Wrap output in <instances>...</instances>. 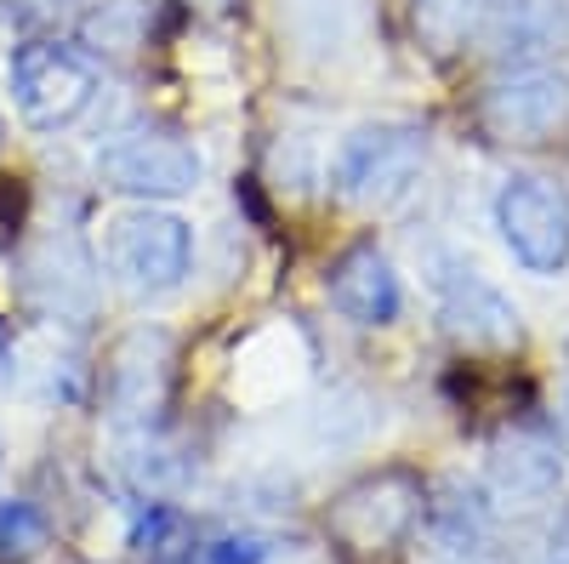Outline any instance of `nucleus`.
Wrapping results in <instances>:
<instances>
[{
  "label": "nucleus",
  "mask_w": 569,
  "mask_h": 564,
  "mask_svg": "<svg viewBox=\"0 0 569 564\" xmlns=\"http://www.w3.org/2000/svg\"><path fill=\"white\" fill-rule=\"evenodd\" d=\"M103 268L131 297H166L194 268V228L177 211L131 206V211L109 217V228H103Z\"/></svg>",
  "instance_id": "nucleus-1"
},
{
  "label": "nucleus",
  "mask_w": 569,
  "mask_h": 564,
  "mask_svg": "<svg viewBox=\"0 0 569 564\" xmlns=\"http://www.w3.org/2000/svg\"><path fill=\"white\" fill-rule=\"evenodd\" d=\"M427 166V126L410 120H376L342 137L337 160H330V195L342 206H393L399 195H410L416 177Z\"/></svg>",
  "instance_id": "nucleus-2"
},
{
  "label": "nucleus",
  "mask_w": 569,
  "mask_h": 564,
  "mask_svg": "<svg viewBox=\"0 0 569 564\" xmlns=\"http://www.w3.org/2000/svg\"><path fill=\"white\" fill-rule=\"evenodd\" d=\"M421 513H427V491L410 467H376V474L353 479L330 502L325 531L348 558H382L416 531Z\"/></svg>",
  "instance_id": "nucleus-3"
},
{
  "label": "nucleus",
  "mask_w": 569,
  "mask_h": 564,
  "mask_svg": "<svg viewBox=\"0 0 569 564\" xmlns=\"http://www.w3.org/2000/svg\"><path fill=\"white\" fill-rule=\"evenodd\" d=\"M472 120L496 149H547L569 131V75L552 63L507 69L479 91Z\"/></svg>",
  "instance_id": "nucleus-4"
},
{
  "label": "nucleus",
  "mask_w": 569,
  "mask_h": 564,
  "mask_svg": "<svg viewBox=\"0 0 569 564\" xmlns=\"http://www.w3.org/2000/svg\"><path fill=\"white\" fill-rule=\"evenodd\" d=\"M7 86H12V109L23 126L34 131H63L69 120H80L98 98V63L63 40H23L12 46V63H7Z\"/></svg>",
  "instance_id": "nucleus-5"
},
{
  "label": "nucleus",
  "mask_w": 569,
  "mask_h": 564,
  "mask_svg": "<svg viewBox=\"0 0 569 564\" xmlns=\"http://www.w3.org/2000/svg\"><path fill=\"white\" fill-rule=\"evenodd\" d=\"M200 177H206L200 149L171 126H131L98 155V182L126 200H142V206L194 195Z\"/></svg>",
  "instance_id": "nucleus-6"
},
{
  "label": "nucleus",
  "mask_w": 569,
  "mask_h": 564,
  "mask_svg": "<svg viewBox=\"0 0 569 564\" xmlns=\"http://www.w3.org/2000/svg\"><path fill=\"white\" fill-rule=\"evenodd\" d=\"M496 228L507 251L530 274H563L569 268V188L536 171H518L496 195Z\"/></svg>",
  "instance_id": "nucleus-7"
},
{
  "label": "nucleus",
  "mask_w": 569,
  "mask_h": 564,
  "mask_svg": "<svg viewBox=\"0 0 569 564\" xmlns=\"http://www.w3.org/2000/svg\"><path fill=\"white\" fill-rule=\"evenodd\" d=\"M171 359H177V343L166 325H137V332L114 343L103 365V405L120 434L160 428V410L171 399Z\"/></svg>",
  "instance_id": "nucleus-8"
},
{
  "label": "nucleus",
  "mask_w": 569,
  "mask_h": 564,
  "mask_svg": "<svg viewBox=\"0 0 569 564\" xmlns=\"http://www.w3.org/2000/svg\"><path fill=\"white\" fill-rule=\"evenodd\" d=\"M563 485V445L552 428H536V422H512L490 439L485 456V491L496 507L512 513H536L558 496Z\"/></svg>",
  "instance_id": "nucleus-9"
},
{
  "label": "nucleus",
  "mask_w": 569,
  "mask_h": 564,
  "mask_svg": "<svg viewBox=\"0 0 569 564\" xmlns=\"http://www.w3.org/2000/svg\"><path fill=\"white\" fill-rule=\"evenodd\" d=\"M439 325H445V337L467 354H512L518 343H525L518 308L472 268H450L439 279Z\"/></svg>",
  "instance_id": "nucleus-10"
},
{
  "label": "nucleus",
  "mask_w": 569,
  "mask_h": 564,
  "mask_svg": "<svg viewBox=\"0 0 569 564\" xmlns=\"http://www.w3.org/2000/svg\"><path fill=\"white\" fill-rule=\"evenodd\" d=\"M91 291H98V263H91V251H86V240L74 228H58V234H46V240L29 246V257H23V297L40 314H52V319L86 314Z\"/></svg>",
  "instance_id": "nucleus-11"
},
{
  "label": "nucleus",
  "mask_w": 569,
  "mask_h": 564,
  "mask_svg": "<svg viewBox=\"0 0 569 564\" xmlns=\"http://www.w3.org/2000/svg\"><path fill=\"white\" fill-rule=\"evenodd\" d=\"M330 308L353 325H393L405 314V286L376 246H353L330 268Z\"/></svg>",
  "instance_id": "nucleus-12"
},
{
  "label": "nucleus",
  "mask_w": 569,
  "mask_h": 564,
  "mask_svg": "<svg viewBox=\"0 0 569 564\" xmlns=\"http://www.w3.org/2000/svg\"><path fill=\"white\" fill-rule=\"evenodd\" d=\"M563 34V12L558 0H490L485 7V40L496 63L507 69H525V63H541Z\"/></svg>",
  "instance_id": "nucleus-13"
},
{
  "label": "nucleus",
  "mask_w": 569,
  "mask_h": 564,
  "mask_svg": "<svg viewBox=\"0 0 569 564\" xmlns=\"http://www.w3.org/2000/svg\"><path fill=\"white\" fill-rule=\"evenodd\" d=\"M490 0H410V34L433 63H456L485 29Z\"/></svg>",
  "instance_id": "nucleus-14"
},
{
  "label": "nucleus",
  "mask_w": 569,
  "mask_h": 564,
  "mask_svg": "<svg viewBox=\"0 0 569 564\" xmlns=\"http://www.w3.org/2000/svg\"><path fill=\"white\" fill-rule=\"evenodd\" d=\"M427 525H433V536L450 558H472L490 542V502H485V491L450 485L439 502H427Z\"/></svg>",
  "instance_id": "nucleus-15"
},
{
  "label": "nucleus",
  "mask_w": 569,
  "mask_h": 564,
  "mask_svg": "<svg viewBox=\"0 0 569 564\" xmlns=\"http://www.w3.org/2000/svg\"><path fill=\"white\" fill-rule=\"evenodd\" d=\"M86 46L109 63H126L137 58L142 46H149V7L142 0H103V7H91L86 23H80Z\"/></svg>",
  "instance_id": "nucleus-16"
},
{
  "label": "nucleus",
  "mask_w": 569,
  "mask_h": 564,
  "mask_svg": "<svg viewBox=\"0 0 569 564\" xmlns=\"http://www.w3.org/2000/svg\"><path fill=\"white\" fill-rule=\"evenodd\" d=\"M279 12L308 52H342V40L359 18V0H279Z\"/></svg>",
  "instance_id": "nucleus-17"
},
{
  "label": "nucleus",
  "mask_w": 569,
  "mask_h": 564,
  "mask_svg": "<svg viewBox=\"0 0 569 564\" xmlns=\"http://www.w3.org/2000/svg\"><path fill=\"white\" fill-rule=\"evenodd\" d=\"M120 474L142 491V496H160V491H171L188 467L177 462V451L160 439V428H137V434H126V445H120Z\"/></svg>",
  "instance_id": "nucleus-18"
},
{
  "label": "nucleus",
  "mask_w": 569,
  "mask_h": 564,
  "mask_svg": "<svg viewBox=\"0 0 569 564\" xmlns=\"http://www.w3.org/2000/svg\"><path fill=\"white\" fill-rule=\"evenodd\" d=\"M137 553H142V564H200L206 547H194V531L171 507H149V520L137 531Z\"/></svg>",
  "instance_id": "nucleus-19"
},
{
  "label": "nucleus",
  "mask_w": 569,
  "mask_h": 564,
  "mask_svg": "<svg viewBox=\"0 0 569 564\" xmlns=\"http://www.w3.org/2000/svg\"><path fill=\"white\" fill-rule=\"evenodd\" d=\"M46 536H52V525H46V513L34 502H7L0 507V558L7 564L34 558L46 547Z\"/></svg>",
  "instance_id": "nucleus-20"
},
{
  "label": "nucleus",
  "mask_w": 569,
  "mask_h": 564,
  "mask_svg": "<svg viewBox=\"0 0 569 564\" xmlns=\"http://www.w3.org/2000/svg\"><path fill=\"white\" fill-rule=\"evenodd\" d=\"M262 558H268L262 536H222L217 547L200 553V564H262Z\"/></svg>",
  "instance_id": "nucleus-21"
},
{
  "label": "nucleus",
  "mask_w": 569,
  "mask_h": 564,
  "mask_svg": "<svg viewBox=\"0 0 569 564\" xmlns=\"http://www.w3.org/2000/svg\"><path fill=\"white\" fill-rule=\"evenodd\" d=\"M552 434H558V445L569 451V383H563L558 399H552Z\"/></svg>",
  "instance_id": "nucleus-22"
},
{
  "label": "nucleus",
  "mask_w": 569,
  "mask_h": 564,
  "mask_svg": "<svg viewBox=\"0 0 569 564\" xmlns=\"http://www.w3.org/2000/svg\"><path fill=\"white\" fill-rule=\"evenodd\" d=\"M547 564H569V507H563V520H558V531L547 542Z\"/></svg>",
  "instance_id": "nucleus-23"
},
{
  "label": "nucleus",
  "mask_w": 569,
  "mask_h": 564,
  "mask_svg": "<svg viewBox=\"0 0 569 564\" xmlns=\"http://www.w3.org/2000/svg\"><path fill=\"white\" fill-rule=\"evenodd\" d=\"M0 383H12V337H7V319H0Z\"/></svg>",
  "instance_id": "nucleus-24"
},
{
  "label": "nucleus",
  "mask_w": 569,
  "mask_h": 564,
  "mask_svg": "<svg viewBox=\"0 0 569 564\" xmlns=\"http://www.w3.org/2000/svg\"><path fill=\"white\" fill-rule=\"evenodd\" d=\"M188 7H194V0H188ZM200 7H222V0H200Z\"/></svg>",
  "instance_id": "nucleus-25"
},
{
  "label": "nucleus",
  "mask_w": 569,
  "mask_h": 564,
  "mask_svg": "<svg viewBox=\"0 0 569 564\" xmlns=\"http://www.w3.org/2000/svg\"><path fill=\"white\" fill-rule=\"evenodd\" d=\"M74 7H103V0H74Z\"/></svg>",
  "instance_id": "nucleus-26"
},
{
  "label": "nucleus",
  "mask_w": 569,
  "mask_h": 564,
  "mask_svg": "<svg viewBox=\"0 0 569 564\" xmlns=\"http://www.w3.org/2000/svg\"><path fill=\"white\" fill-rule=\"evenodd\" d=\"M0 149H7V120H0Z\"/></svg>",
  "instance_id": "nucleus-27"
},
{
  "label": "nucleus",
  "mask_w": 569,
  "mask_h": 564,
  "mask_svg": "<svg viewBox=\"0 0 569 564\" xmlns=\"http://www.w3.org/2000/svg\"><path fill=\"white\" fill-rule=\"evenodd\" d=\"M0 462H7V439H0Z\"/></svg>",
  "instance_id": "nucleus-28"
},
{
  "label": "nucleus",
  "mask_w": 569,
  "mask_h": 564,
  "mask_svg": "<svg viewBox=\"0 0 569 564\" xmlns=\"http://www.w3.org/2000/svg\"><path fill=\"white\" fill-rule=\"evenodd\" d=\"M461 564H467V558H461Z\"/></svg>",
  "instance_id": "nucleus-29"
},
{
  "label": "nucleus",
  "mask_w": 569,
  "mask_h": 564,
  "mask_svg": "<svg viewBox=\"0 0 569 564\" xmlns=\"http://www.w3.org/2000/svg\"><path fill=\"white\" fill-rule=\"evenodd\" d=\"M563 354H569V348H563Z\"/></svg>",
  "instance_id": "nucleus-30"
}]
</instances>
